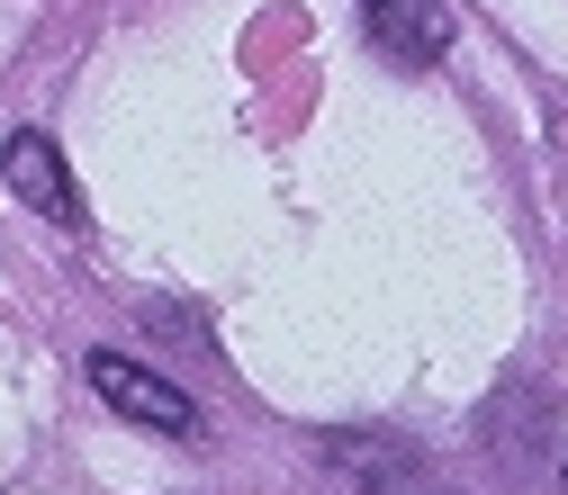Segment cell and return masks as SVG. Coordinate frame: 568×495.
<instances>
[{
    "instance_id": "cell-1",
    "label": "cell",
    "mask_w": 568,
    "mask_h": 495,
    "mask_svg": "<svg viewBox=\"0 0 568 495\" xmlns=\"http://www.w3.org/2000/svg\"><path fill=\"white\" fill-rule=\"evenodd\" d=\"M91 388H100V405H118L126 423H154V433H199V405L172 388V379H154L145 361H126V351H91Z\"/></svg>"
},
{
    "instance_id": "cell-2",
    "label": "cell",
    "mask_w": 568,
    "mask_h": 495,
    "mask_svg": "<svg viewBox=\"0 0 568 495\" xmlns=\"http://www.w3.org/2000/svg\"><path fill=\"white\" fill-rule=\"evenodd\" d=\"M0 172H10V189L37 207V217H54L63 235H82L91 217H82V189H73V172H63V154H54V135H10V154H0Z\"/></svg>"
},
{
    "instance_id": "cell-3",
    "label": "cell",
    "mask_w": 568,
    "mask_h": 495,
    "mask_svg": "<svg viewBox=\"0 0 568 495\" xmlns=\"http://www.w3.org/2000/svg\"><path fill=\"white\" fill-rule=\"evenodd\" d=\"M362 28L388 63H434L452 45V10L443 0H362Z\"/></svg>"
}]
</instances>
